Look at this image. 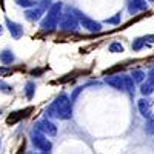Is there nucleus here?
Instances as JSON below:
<instances>
[{
	"label": "nucleus",
	"instance_id": "obj_1",
	"mask_svg": "<svg viewBox=\"0 0 154 154\" xmlns=\"http://www.w3.org/2000/svg\"><path fill=\"white\" fill-rule=\"evenodd\" d=\"M48 116H51V117H57V119H63V120L71 119L72 105H71V102H69L66 94H60L56 99V102L48 109Z\"/></svg>",
	"mask_w": 154,
	"mask_h": 154
},
{
	"label": "nucleus",
	"instance_id": "obj_23",
	"mask_svg": "<svg viewBox=\"0 0 154 154\" xmlns=\"http://www.w3.org/2000/svg\"><path fill=\"white\" fill-rule=\"evenodd\" d=\"M0 91H3V93H6V94H8V93H11V91H12V88H11L9 85H6L3 80H0Z\"/></svg>",
	"mask_w": 154,
	"mask_h": 154
},
{
	"label": "nucleus",
	"instance_id": "obj_16",
	"mask_svg": "<svg viewBox=\"0 0 154 154\" xmlns=\"http://www.w3.org/2000/svg\"><path fill=\"white\" fill-rule=\"evenodd\" d=\"M34 93H35V85L34 82H28L26 86H25V94H26V99H32L34 97Z\"/></svg>",
	"mask_w": 154,
	"mask_h": 154
},
{
	"label": "nucleus",
	"instance_id": "obj_25",
	"mask_svg": "<svg viewBox=\"0 0 154 154\" xmlns=\"http://www.w3.org/2000/svg\"><path fill=\"white\" fill-rule=\"evenodd\" d=\"M148 80H149L151 83H154V68L149 69V72H148Z\"/></svg>",
	"mask_w": 154,
	"mask_h": 154
},
{
	"label": "nucleus",
	"instance_id": "obj_8",
	"mask_svg": "<svg viewBox=\"0 0 154 154\" xmlns=\"http://www.w3.org/2000/svg\"><path fill=\"white\" fill-rule=\"evenodd\" d=\"M29 111H31V108H25V109L14 111L12 114H9V116H8L6 123H8V125H14V123H17V122H19L20 119H23V117H25V116H26Z\"/></svg>",
	"mask_w": 154,
	"mask_h": 154
},
{
	"label": "nucleus",
	"instance_id": "obj_19",
	"mask_svg": "<svg viewBox=\"0 0 154 154\" xmlns=\"http://www.w3.org/2000/svg\"><path fill=\"white\" fill-rule=\"evenodd\" d=\"M109 53H123V46L119 42H114L109 45Z\"/></svg>",
	"mask_w": 154,
	"mask_h": 154
},
{
	"label": "nucleus",
	"instance_id": "obj_12",
	"mask_svg": "<svg viewBox=\"0 0 154 154\" xmlns=\"http://www.w3.org/2000/svg\"><path fill=\"white\" fill-rule=\"evenodd\" d=\"M128 9H130L131 14H134L139 9H146V3H145V0H131Z\"/></svg>",
	"mask_w": 154,
	"mask_h": 154
},
{
	"label": "nucleus",
	"instance_id": "obj_10",
	"mask_svg": "<svg viewBox=\"0 0 154 154\" xmlns=\"http://www.w3.org/2000/svg\"><path fill=\"white\" fill-rule=\"evenodd\" d=\"M139 111H140V114L143 116V117H146V119H149L151 117V103H149V100H146V99H140L139 100Z\"/></svg>",
	"mask_w": 154,
	"mask_h": 154
},
{
	"label": "nucleus",
	"instance_id": "obj_29",
	"mask_svg": "<svg viewBox=\"0 0 154 154\" xmlns=\"http://www.w3.org/2000/svg\"><path fill=\"white\" fill-rule=\"evenodd\" d=\"M149 2H154V0H149Z\"/></svg>",
	"mask_w": 154,
	"mask_h": 154
},
{
	"label": "nucleus",
	"instance_id": "obj_30",
	"mask_svg": "<svg viewBox=\"0 0 154 154\" xmlns=\"http://www.w3.org/2000/svg\"><path fill=\"white\" fill-rule=\"evenodd\" d=\"M17 154H22V152H17Z\"/></svg>",
	"mask_w": 154,
	"mask_h": 154
},
{
	"label": "nucleus",
	"instance_id": "obj_17",
	"mask_svg": "<svg viewBox=\"0 0 154 154\" xmlns=\"http://www.w3.org/2000/svg\"><path fill=\"white\" fill-rule=\"evenodd\" d=\"M131 77H133V80H134V82H142V83H143L145 72H143L142 69H134L133 74H131Z\"/></svg>",
	"mask_w": 154,
	"mask_h": 154
},
{
	"label": "nucleus",
	"instance_id": "obj_15",
	"mask_svg": "<svg viewBox=\"0 0 154 154\" xmlns=\"http://www.w3.org/2000/svg\"><path fill=\"white\" fill-rule=\"evenodd\" d=\"M123 83H125V89L130 94H134V80L130 75H123Z\"/></svg>",
	"mask_w": 154,
	"mask_h": 154
},
{
	"label": "nucleus",
	"instance_id": "obj_3",
	"mask_svg": "<svg viewBox=\"0 0 154 154\" xmlns=\"http://www.w3.org/2000/svg\"><path fill=\"white\" fill-rule=\"evenodd\" d=\"M77 26H79L77 16H72L71 11L62 14V19H60V29L62 31H74V29H77Z\"/></svg>",
	"mask_w": 154,
	"mask_h": 154
},
{
	"label": "nucleus",
	"instance_id": "obj_14",
	"mask_svg": "<svg viewBox=\"0 0 154 154\" xmlns=\"http://www.w3.org/2000/svg\"><path fill=\"white\" fill-rule=\"evenodd\" d=\"M152 89H154V83H151L149 80L143 82L142 85H140V93H142L143 96H149L152 93Z\"/></svg>",
	"mask_w": 154,
	"mask_h": 154
},
{
	"label": "nucleus",
	"instance_id": "obj_21",
	"mask_svg": "<svg viewBox=\"0 0 154 154\" xmlns=\"http://www.w3.org/2000/svg\"><path fill=\"white\" fill-rule=\"evenodd\" d=\"M143 45H145L143 38H136V40L133 42V49H134V51H139V49L143 48Z\"/></svg>",
	"mask_w": 154,
	"mask_h": 154
},
{
	"label": "nucleus",
	"instance_id": "obj_20",
	"mask_svg": "<svg viewBox=\"0 0 154 154\" xmlns=\"http://www.w3.org/2000/svg\"><path fill=\"white\" fill-rule=\"evenodd\" d=\"M105 22H106V23H109V25H119V23L122 22V14L119 12V14H116L114 17H111V19H106Z\"/></svg>",
	"mask_w": 154,
	"mask_h": 154
},
{
	"label": "nucleus",
	"instance_id": "obj_27",
	"mask_svg": "<svg viewBox=\"0 0 154 154\" xmlns=\"http://www.w3.org/2000/svg\"><path fill=\"white\" fill-rule=\"evenodd\" d=\"M42 72H43V69H35V71L32 69V72H31V74H32V75H37V74H42Z\"/></svg>",
	"mask_w": 154,
	"mask_h": 154
},
{
	"label": "nucleus",
	"instance_id": "obj_7",
	"mask_svg": "<svg viewBox=\"0 0 154 154\" xmlns=\"http://www.w3.org/2000/svg\"><path fill=\"white\" fill-rule=\"evenodd\" d=\"M6 26H8L11 35L14 37V38H20V37L23 35V28H22V25H19V23H16V22H12V20L6 19Z\"/></svg>",
	"mask_w": 154,
	"mask_h": 154
},
{
	"label": "nucleus",
	"instance_id": "obj_5",
	"mask_svg": "<svg viewBox=\"0 0 154 154\" xmlns=\"http://www.w3.org/2000/svg\"><path fill=\"white\" fill-rule=\"evenodd\" d=\"M32 145L38 149H42V151H49L51 149V142L49 140H46V137L43 136V133L40 131H32Z\"/></svg>",
	"mask_w": 154,
	"mask_h": 154
},
{
	"label": "nucleus",
	"instance_id": "obj_9",
	"mask_svg": "<svg viewBox=\"0 0 154 154\" xmlns=\"http://www.w3.org/2000/svg\"><path fill=\"white\" fill-rule=\"evenodd\" d=\"M106 85L116 88V89H125V83H123V75H111L105 79Z\"/></svg>",
	"mask_w": 154,
	"mask_h": 154
},
{
	"label": "nucleus",
	"instance_id": "obj_13",
	"mask_svg": "<svg viewBox=\"0 0 154 154\" xmlns=\"http://www.w3.org/2000/svg\"><path fill=\"white\" fill-rule=\"evenodd\" d=\"M0 60H2V63H5V65H11V63L14 62V54H12L9 49H5L0 53Z\"/></svg>",
	"mask_w": 154,
	"mask_h": 154
},
{
	"label": "nucleus",
	"instance_id": "obj_2",
	"mask_svg": "<svg viewBox=\"0 0 154 154\" xmlns=\"http://www.w3.org/2000/svg\"><path fill=\"white\" fill-rule=\"evenodd\" d=\"M60 9H62V3H60V2H59V3H54L53 6L49 8L46 17L42 20V25H40V28H42L43 31H48V32H49V31H54V29H56L57 23H59V19H62Z\"/></svg>",
	"mask_w": 154,
	"mask_h": 154
},
{
	"label": "nucleus",
	"instance_id": "obj_11",
	"mask_svg": "<svg viewBox=\"0 0 154 154\" xmlns=\"http://www.w3.org/2000/svg\"><path fill=\"white\" fill-rule=\"evenodd\" d=\"M43 8L40 6V8H31V9H28L26 12H25V16H26V19L28 20H31V22H37L38 19L42 17V14H43Z\"/></svg>",
	"mask_w": 154,
	"mask_h": 154
},
{
	"label": "nucleus",
	"instance_id": "obj_28",
	"mask_svg": "<svg viewBox=\"0 0 154 154\" xmlns=\"http://www.w3.org/2000/svg\"><path fill=\"white\" fill-rule=\"evenodd\" d=\"M2 32H3V29H2V25H0V35H2Z\"/></svg>",
	"mask_w": 154,
	"mask_h": 154
},
{
	"label": "nucleus",
	"instance_id": "obj_22",
	"mask_svg": "<svg viewBox=\"0 0 154 154\" xmlns=\"http://www.w3.org/2000/svg\"><path fill=\"white\" fill-rule=\"evenodd\" d=\"M16 2H17V5H20L23 8H29V6H34L35 5L32 0H16Z\"/></svg>",
	"mask_w": 154,
	"mask_h": 154
},
{
	"label": "nucleus",
	"instance_id": "obj_6",
	"mask_svg": "<svg viewBox=\"0 0 154 154\" xmlns=\"http://www.w3.org/2000/svg\"><path fill=\"white\" fill-rule=\"evenodd\" d=\"M35 130L40 131V133H43V134H46V136H56V134H57L56 125L51 122V120H48V119H43V120H40V122H37Z\"/></svg>",
	"mask_w": 154,
	"mask_h": 154
},
{
	"label": "nucleus",
	"instance_id": "obj_24",
	"mask_svg": "<svg viewBox=\"0 0 154 154\" xmlns=\"http://www.w3.org/2000/svg\"><path fill=\"white\" fill-rule=\"evenodd\" d=\"M9 74H12L9 68H0V75H9Z\"/></svg>",
	"mask_w": 154,
	"mask_h": 154
},
{
	"label": "nucleus",
	"instance_id": "obj_26",
	"mask_svg": "<svg viewBox=\"0 0 154 154\" xmlns=\"http://www.w3.org/2000/svg\"><path fill=\"white\" fill-rule=\"evenodd\" d=\"M143 40H146V42H149V43H154V34L145 35V37H143Z\"/></svg>",
	"mask_w": 154,
	"mask_h": 154
},
{
	"label": "nucleus",
	"instance_id": "obj_4",
	"mask_svg": "<svg viewBox=\"0 0 154 154\" xmlns=\"http://www.w3.org/2000/svg\"><path fill=\"white\" fill-rule=\"evenodd\" d=\"M75 14H77V17H79L80 23L83 25V28H86L88 31H91V32H100V31H102V25H100L99 22L86 17L85 14H82L80 11H75Z\"/></svg>",
	"mask_w": 154,
	"mask_h": 154
},
{
	"label": "nucleus",
	"instance_id": "obj_18",
	"mask_svg": "<svg viewBox=\"0 0 154 154\" xmlns=\"http://www.w3.org/2000/svg\"><path fill=\"white\" fill-rule=\"evenodd\" d=\"M145 133L152 136L154 134V116H151V117L146 120V125H145Z\"/></svg>",
	"mask_w": 154,
	"mask_h": 154
}]
</instances>
